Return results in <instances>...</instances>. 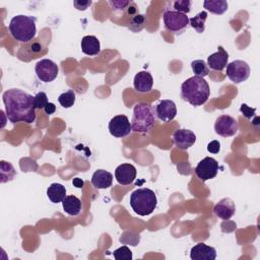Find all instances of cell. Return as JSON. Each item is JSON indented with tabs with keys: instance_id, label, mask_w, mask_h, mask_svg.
Listing matches in <instances>:
<instances>
[{
	"instance_id": "obj_29",
	"label": "cell",
	"mask_w": 260,
	"mask_h": 260,
	"mask_svg": "<svg viewBox=\"0 0 260 260\" xmlns=\"http://www.w3.org/2000/svg\"><path fill=\"white\" fill-rule=\"evenodd\" d=\"M48 96L46 92L40 91L35 95V107L36 109H44L45 106L48 104Z\"/></svg>"
},
{
	"instance_id": "obj_4",
	"label": "cell",
	"mask_w": 260,
	"mask_h": 260,
	"mask_svg": "<svg viewBox=\"0 0 260 260\" xmlns=\"http://www.w3.org/2000/svg\"><path fill=\"white\" fill-rule=\"evenodd\" d=\"M9 31L14 40L26 43L37 34L36 17L19 14L14 16L9 23Z\"/></svg>"
},
{
	"instance_id": "obj_5",
	"label": "cell",
	"mask_w": 260,
	"mask_h": 260,
	"mask_svg": "<svg viewBox=\"0 0 260 260\" xmlns=\"http://www.w3.org/2000/svg\"><path fill=\"white\" fill-rule=\"evenodd\" d=\"M156 204V196L149 188H139L133 191L130 195V206L133 211L140 216L151 214L154 211Z\"/></svg>"
},
{
	"instance_id": "obj_6",
	"label": "cell",
	"mask_w": 260,
	"mask_h": 260,
	"mask_svg": "<svg viewBox=\"0 0 260 260\" xmlns=\"http://www.w3.org/2000/svg\"><path fill=\"white\" fill-rule=\"evenodd\" d=\"M165 26L170 31H180L189 24L187 14L178 12L174 9H166L162 15Z\"/></svg>"
},
{
	"instance_id": "obj_25",
	"label": "cell",
	"mask_w": 260,
	"mask_h": 260,
	"mask_svg": "<svg viewBox=\"0 0 260 260\" xmlns=\"http://www.w3.org/2000/svg\"><path fill=\"white\" fill-rule=\"evenodd\" d=\"M191 68L195 76L205 77L209 74V68L204 60L198 59L191 62Z\"/></svg>"
},
{
	"instance_id": "obj_11",
	"label": "cell",
	"mask_w": 260,
	"mask_h": 260,
	"mask_svg": "<svg viewBox=\"0 0 260 260\" xmlns=\"http://www.w3.org/2000/svg\"><path fill=\"white\" fill-rule=\"evenodd\" d=\"M238 129L237 120L229 115H220L217 117L214 124L215 132L222 137L234 136L238 132Z\"/></svg>"
},
{
	"instance_id": "obj_14",
	"label": "cell",
	"mask_w": 260,
	"mask_h": 260,
	"mask_svg": "<svg viewBox=\"0 0 260 260\" xmlns=\"http://www.w3.org/2000/svg\"><path fill=\"white\" fill-rule=\"evenodd\" d=\"M173 139H174L175 145L178 148L182 150H186L195 143L196 135L193 131L189 129H179L175 131L173 135Z\"/></svg>"
},
{
	"instance_id": "obj_19",
	"label": "cell",
	"mask_w": 260,
	"mask_h": 260,
	"mask_svg": "<svg viewBox=\"0 0 260 260\" xmlns=\"http://www.w3.org/2000/svg\"><path fill=\"white\" fill-rule=\"evenodd\" d=\"M113 175L103 169L96 170L91 177V184L96 189H107L112 186Z\"/></svg>"
},
{
	"instance_id": "obj_13",
	"label": "cell",
	"mask_w": 260,
	"mask_h": 260,
	"mask_svg": "<svg viewBox=\"0 0 260 260\" xmlns=\"http://www.w3.org/2000/svg\"><path fill=\"white\" fill-rule=\"evenodd\" d=\"M155 115L162 122L172 121L177 115L176 104L171 100H162L155 107Z\"/></svg>"
},
{
	"instance_id": "obj_26",
	"label": "cell",
	"mask_w": 260,
	"mask_h": 260,
	"mask_svg": "<svg viewBox=\"0 0 260 260\" xmlns=\"http://www.w3.org/2000/svg\"><path fill=\"white\" fill-rule=\"evenodd\" d=\"M58 101L63 108H66V109L70 108L75 103V92L72 89H68L67 91H65L59 95Z\"/></svg>"
},
{
	"instance_id": "obj_18",
	"label": "cell",
	"mask_w": 260,
	"mask_h": 260,
	"mask_svg": "<svg viewBox=\"0 0 260 260\" xmlns=\"http://www.w3.org/2000/svg\"><path fill=\"white\" fill-rule=\"evenodd\" d=\"M133 85L137 91L147 92L152 88L153 78L148 71H140L135 74Z\"/></svg>"
},
{
	"instance_id": "obj_30",
	"label": "cell",
	"mask_w": 260,
	"mask_h": 260,
	"mask_svg": "<svg viewBox=\"0 0 260 260\" xmlns=\"http://www.w3.org/2000/svg\"><path fill=\"white\" fill-rule=\"evenodd\" d=\"M207 150L210 153H218L220 150V143L217 140H212L207 145Z\"/></svg>"
},
{
	"instance_id": "obj_27",
	"label": "cell",
	"mask_w": 260,
	"mask_h": 260,
	"mask_svg": "<svg viewBox=\"0 0 260 260\" xmlns=\"http://www.w3.org/2000/svg\"><path fill=\"white\" fill-rule=\"evenodd\" d=\"M114 258L116 260H131L132 259V252L127 246H122L116 249L113 252Z\"/></svg>"
},
{
	"instance_id": "obj_32",
	"label": "cell",
	"mask_w": 260,
	"mask_h": 260,
	"mask_svg": "<svg viewBox=\"0 0 260 260\" xmlns=\"http://www.w3.org/2000/svg\"><path fill=\"white\" fill-rule=\"evenodd\" d=\"M91 1H74V6L78 10H85L88 6H90Z\"/></svg>"
},
{
	"instance_id": "obj_23",
	"label": "cell",
	"mask_w": 260,
	"mask_h": 260,
	"mask_svg": "<svg viewBox=\"0 0 260 260\" xmlns=\"http://www.w3.org/2000/svg\"><path fill=\"white\" fill-rule=\"evenodd\" d=\"M203 6L206 10L217 15L224 13L229 7L225 0H205L203 1Z\"/></svg>"
},
{
	"instance_id": "obj_22",
	"label": "cell",
	"mask_w": 260,
	"mask_h": 260,
	"mask_svg": "<svg viewBox=\"0 0 260 260\" xmlns=\"http://www.w3.org/2000/svg\"><path fill=\"white\" fill-rule=\"evenodd\" d=\"M47 196L53 203H60L66 197V188L59 183H52L47 189Z\"/></svg>"
},
{
	"instance_id": "obj_24",
	"label": "cell",
	"mask_w": 260,
	"mask_h": 260,
	"mask_svg": "<svg viewBox=\"0 0 260 260\" xmlns=\"http://www.w3.org/2000/svg\"><path fill=\"white\" fill-rule=\"evenodd\" d=\"M207 18V12L206 11H201L195 16L189 18V24L199 34L203 32L205 29V21Z\"/></svg>"
},
{
	"instance_id": "obj_20",
	"label": "cell",
	"mask_w": 260,
	"mask_h": 260,
	"mask_svg": "<svg viewBox=\"0 0 260 260\" xmlns=\"http://www.w3.org/2000/svg\"><path fill=\"white\" fill-rule=\"evenodd\" d=\"M81 51L88 56H95L101 52V44L96 37L85 36L81 40Z\"/></svg>"
},
{
	"instance_id": "obj_12",
	"label": "cell",
	"mask_w": 260,
	"mask_h": 260,
	"mask_svg": "<svg viewBox=\"0 0 260 260\" xmlns=\"http://www.w3.org/2000/svg\"><path fill=\"white\" fill-rule=\"evenodd\" d=\"M136 169L131 164H122L115 170V177L120 185L127 186L133 183L136 178Z\"/></svg>"
},
{
	"instance_id": "obj_3",
	"label": "cell",
	"mask_w": 260,
	"mask_h": 260,
	"mask_svg": "<svg viewBox=\"0 0 260 260\" xmlns=\"http://www.w3.org/2000/svg\"><path fill=\"white\" fill-rule=\"evenodd\" d=\"M156 122L155 111L147 103H137L133 108V117L131 121L132 131L136 133H147Z\"/></svg>"
},
{
	"instance_id": "obj_34",
	"label": "cell",
	"mask_w": 260,
	"mask_h": 260,
	"mask_svg": "<svg viewBox=\"0 0 260 260\" xmlns=\"http://www.w3.org/2000/svg\"><path fill=\"white\" fill-rule=\"evenodd\" d=\"M72 184H73L74 187H76V188H82L83 185H84V182H83V180H81V179H79V178H74L73 181H72Z\"/></svg>"
},
{
	"instance_id": "obj_7",
	"label": "cell",
	"mask_w": 260,
	"mask_h": 260,
	"mask_svg": "<svg viewBox=\"0 0 260 260\" xmlns=\"http://www.w3.org/2000/svg\"><path fill=\"white\" fill-rule=\"evenodd\" d=\"M225 67L226 75L234 83H241L250 76V67L248 63L243 60H235L228 63Z\"/></svg>"
},
{
	"instance_id": "obj_1",
	"label": "cell",
	"mask_w": 260,
	"mask_h": 260,
	"mask_svg": "<svg viewBox=\"0 0 260 260\" xmlns=\"http://www.w3.org/2000/svg\"><path fill=\"white\" fill-rule=\"evenodd\" d=\"M3 103L6 116L11 123H32L36 120L35 96L19 88H10L4 91Z\"/></svg>"
},
{
	"instance_id": "obj_15",
	"label": "cell",
	"mask_w": 260,
	"mask_h": 260,
	"mask_svg": "<svg viewBox=\"0 0 260 260\" xmlns=\"http://www.w3.org/2000/svg\"><path fill=\"white\" fill-rule=\"evenodd\" d=\"M190 258L192 260H214L216 258V250L204 243H198L192 247Z\"/></svg>"
},
{
	"instance_id": "obj_10",
	"label": "cell",
	"mask_w": 260,
	"mask_h": 260,
	"mask_svg": "<svg viewBox=\"0 0 260 260\" xmlns=\"http://www.w3.org/2000/svg\"><path fill=\"white\" fill-rule=\"evenodd\" d=\"M217 172L218 162L216 161V159L210 156H206L201 159L195 168V173L197 177L203 182L213 179L217 175Z\"/></svg>"
},
{
	"instance_id": "obj_28",
	"label": "cell",
	"mask_w": 260,
	"mask_h": 260,
	"mask_svg": "<svg viewBox=\"0 0 260 260\" xmlns=\"http://www.w3.org/2000/svg\"><path fill=\"white\" fill-rule=\"evenodd\" d=\"M191 4L192 2L189 0H178L173 3V6H174V10L187 14L191 10Z\"/></svg>"
},
{
	"instance_id": "obj_9",
	"label": "cell",
	"mask_w": 260,
	"mask_h": 260,
	"mask_svg": "<svg viewBox=\"0 0 260 260\" xmlns=\"http://www.w3.org/2000/svg\"><path fill=\"white\" fill-rule=\"evenodd\" d=\"M109 131L111 135L118 138H123L129 135L132 131V127L128 117L125 115L114 116L109 122Z\"/></svg>"
},
{
	"instance_id": "obj_31",
	"label": "cell",
	"mask_w": 260,
	"mask_h": 260,
	"mask_svg": "<svg viewBox=\"0 0 260 260\" xmlns=\"http://www.w3.org/2000/svg\"><path fill=\"white\" fill-rule=\"evenodd\" d=\"M241 112L243 113V115L246 117V118H248V119H250V118H252V116L254 115V113H255V111H256V109H252V108H250V107H248L246 104H243L242 106H241Z\"/></svg>"
},
{
	"instance_id": "obj_2",
	"label": "cell",
	"mask_w": 260,
	"mask_h": 260,
	"mask_svg": "<svg viewBox=\"0 0 260 260\" xmlns=\"http://www.w3.org/2000/svg\"><path fill=\"white\" fill-rule=\"evenodd\" d=\"M209 94V84L203 77L194 75L186 79L181 85V98L195 107L205 104Z\"/></svg>"
},
{
	"instance_id": "obj_17",
	"label": "cell",
	"mask_w": 260,
	"mask_h": 260,
	"mask_svg": "<svg viewBox=\"0 0 260 260\" xmlns=\"http://www.w3.org/2000/svg\"><path fill=\"white\" fill-rule=\"evenodd\" d=\"M236 211V207H235V203L232 199L230 198H223L220 201H218L214 208H213V212L214 214L224 220L230 219Z\"/></svg>"
},
{
	"instance_id": "obj_33",
	"label": "cell",
	"mask_w": 260,
	"mask_h": 260,
	"mask_svg": "<svg viewBox=\"0 0 260 260\" xmlns=\"http://www.w3.org/2000/svg\"><path fill=\"white\" fill-rule=\"evenodd\" d=\"M44 111H45L46 114L52 115V114H54L55 111H56V106H55L53 103H48V104L45 106Z\"/></svg>"
},
{
	"instance_id": "obj_16",
	"label": "cell",
	"mask_w": 260,
	"mask_h": 260,
	"mask_svg": "<svg viewBox=\"0 0 260 260\" xmlns=\"http://www.w3.org/2000/svg\"><path fill=\"white\" fill-rule=\"evenodd\" d=\"M228 60H229L228 52L221 46H218L217 52L208 56L207 65L215 71H222L223 68L228 65Z\"/></svg>"
},
{
	"instance_id": "obj_8",
	"label": "cell",
	"mask_w": 260,
	"mask_h": 260,
	"mask_svg": "<svg viewBox=\"0 0 260 260\" xmlns=\"http://www.w3.org/2000/svg\"><path fill=\"white\" fill-rule=\"evenodd\" d=\"M36 74L43 82H51L56 79L59 68L51 59H42L36 64Z\"/></svg>"
},
{
	"instance_id": "obj_21",
	"label": "cell",
	"mask_w": 260,
	"mask_h": 260,
	"mask_svg": "<svg viewBox=\"0 0 260 260\" xmlns=\"http://www.w3.org/2000/svg\"><path fill=\"white\" fill-rule=\"evenodd\" d=\"M64 211L72 216H76L81 211V201L74 195L66 196L62 201Z\"/></svg>"
}]
</instances>
